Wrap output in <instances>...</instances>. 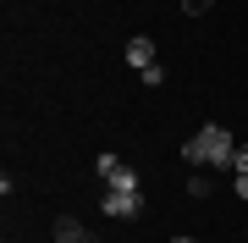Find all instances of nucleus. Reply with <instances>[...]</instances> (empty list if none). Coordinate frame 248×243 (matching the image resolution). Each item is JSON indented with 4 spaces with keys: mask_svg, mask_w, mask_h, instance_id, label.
<instances>
[{
    "mask_svg": "<svg viewBox=\"0 0 248 243\" xmlns=\"http://www.w3.org/2000/svg\"><path fill=\"white\" fill-rule=\"evenodd\" d=\"M94 171H99V182H105V199H99V210H105L110 221H133L138 210H143V182H138V171L122 161V155H99L94 161Z\"/></svg>",
    "mask_w": 248,
    "mask_h": 243,
    "instance_id": "f257e3e1",
    "label": "nucleus"
},
{
    "mask_svg": "<svg viewBox=\"0 0 248 243\" xmlns=\"http://www.w3.org/2000/svg\"><path fill=\"white\" fill-rule=\"evenodd\" d=\"M232 155H237V144H232V133L221 122H204L193 138H182V161L187 166H215V171H232Z\"/></svg>",
    "mask_w": 248,
    "mask_h": 243,
    "instance_id": "f03ea898",
    "label": "nucleus"
},
{
    "mask_svg": "<svg viewBox=\"0 0 248 243\" xmlns=\"http://www.w3.org/2000/svg\"><path fill=\"white\" fill-rule=\"evenodd\" d=\"M122 55H127V66H133V72H143V66H155V61H160V55H155V39H149V33H133Z\"/></svg>",
    "mask_w": 248,
    "mask_h": 243,
    "instance_id": "7ed1b4c3",
    "label": "nucleus"
},
{
    "mask_svg": "<svg viewBox=\"0 0 248 243\" xmlns=\"http://www.w3.org/2000/svg\"><path fill=\"white\" fill-rule=\"evenodd\" d=\"M55 243H99V232H89L78 216H55Z\"/></svg>",
    "mask_w": 248,
    "mask_h": 243,
    "instance_id": "20e7f679",
    "label": "nucleus"
},
{
    "mask_svg": "<svg viewBox=\"0 0 248 243\" xmlns=\"http://www.w3.org/2000/svg\"><path fill=\"white\" fill-rule=\"evenodd\" d=\"M138 78H143V89H160V83H166V66H160V61H155V66H143V72H138Z\"/></svg>",
    "mask_w": 248,
    "mask_h": 243,
    "instance_id": "39448f33",
    "label": "nucleus"
},
{
    "mask_svg": "<svg viewBox=\"0 0 248 243\" xmlns=\"http://www.w3.org/2000/svg\"><path fill=\"white\" fill-rule=\"evenodd\" d=\"M187 194H193V199H210V177H204V171H193V177H187Z\"/></svg>",
    "mask_w": 248,
    "mask_h": 243,
    "instance_id": "423d86ee",
    "label": "nucleus"
},
{
    "mask_svg": "<svg viewBox=\"0 0 248 243\" xmlns=\"http://www.w3.org/2000/svg\"><path fill=\"white\" fill-rule=\"evenodd\" d=\"M210 6H215V0H182V11H187V17H204Z\"/></svg>",
    "mask_w": 248,
    "mask_h": 243,
    "instance_id": "0eeeda50",
    "label": "nucleus"
},
{
    "mask_svg": "<svg viewBox=\"0 0 248 243\" xmlns=\"http://www.w3.org/2000/svg\"><path fill=\"white\" fill-rule=\"evenodd\" d=\"M232 194H237V199H248V171H232Z\"/></svg>",
    "mask_w": 248,
    "mask_h": 243,
    "instance_id": "6e6552de",
    "label": "nucleus"
},
{
    "mask_svg": "<svg viewBox=\"0 0 248 243\" xmlns=\"http://www.w3.org/2000/svg\"><path fill=\"white\" fill-rule=\"evenodd\" d=\"M232 171H248V144H237V155H232Z\"/></svg>",
    "mask_w": 248,
    "mask_h": 243,
    "instance_id": "1a4fd4ad",
    "label": "nucleus"
},
{
    "mask_svg": "<svg viewBox=\"0 0 248 243\" xmlns=\"http://www.w3.org/2000/svg\"><path fill=\"white\" fill-rule=\"evenodd\" d=\"M171 243H199V238H171Z\"/></svg>",
    "mask_w": 248,
    "mask_h": 243,
    "instance_id": "9d476101",
    "label": "nucleus"
}]
</instances>
